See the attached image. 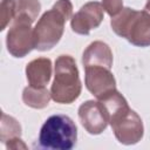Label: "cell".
Returning <instances> with one entry per match:
<instances>
[{
  "mask_svg": "<svg viewBox=\"0 0 150 150\" xmlns=\"http://www.w3.org/2000/svg\"><path fill=\"white\" fill-rule=\"evenodd\" d=\"M73 4L70 0H57L53 7L46 11L34 27L35 49L40 52L50 50L61 40L64 25L71 19Z\"/></svg>",
  "mask_w": 150,
  "mask_h": 150,
  "instance_id": "6da1fadb",
  "label": "cell"
},
{
  "mask_svg": "<svg viewBox=\"0 0 150 150\" xmlns=\"http://www.w3.org/2000/svg\"><path fill=\"white\" fill-rule=\"evenodd\" d=\"M81 90L82 83L74 57L60 55L55 60L54 81L50 87L52 98L60 104H70L77 100Z\"/></svg>",
  "mask_w": 150,
  "mask_h": 150,
  "instance_id": "7a4b0ae2",
  "label": "cell"
},
{
  "mask_svg": "<svg viewBox=\"0 0 150 150\" xmlns=\"http://www.w3.org/2000/svg\"><path fill=\"white\" fill-rule=\"evenodd\" d=\"M111 29L121 38L137 47L150 46V13L130 7L123 9L110 20Z\"/></svg>",
  "mask_w": 150,
  "mask_h": 150,
  "instance_id": "3957f363",
  "label": "cell"
},
{
  "mask_svg": "<svg viewBox=\"0 0 150 150\" xmlns=\"http://www.w3.org/2000/svg\"><path fill=\"white\" fill-rule=\"evenodd\" d=\"M77 128L67 115L56 114L48 117L39 134V146L50 150H70L76 145Z\"/></svg>",
  "mask_w": 150,
  "mask_h": 150,
  "instance_id": "277c9868",
  "label": "cell"
},
{
  "mask_svg": "<svg viewBox=\"0 0 150 150\" xmlns=\"http://www.w3.org/2000/svg\"><path fill=\"white\" fill-rule=\"evenodd\" d=\"M114 131L116 139L124 145H132L138 143L144 134L142 118L131 108L127 109L109 123Z\"/></svg>",
  "mask_w": 150,
  "mask_h": 150,
  "instance_id": "5b68a950",
  "label": "cell"
},
{
  "mask_svg": "<svg viewBox=\"0 0 150 150\" xmlns=\"http://www.w3.org/2000/svg\"><path fill=\"white\" fill-rule=\"evenodd\" d=\"M32 23L22 20H13L6 36V46L8 53L14 57H25L35 49L34 28Z\"/></svg>",
  "mask_w": 150,
  "mask_h": 150,
  "instance_id": "8992f818",
  "label": "cell"
},
{
  "mask_svg": "<svg viewBox=\"0 0 150 150\" xmlns=\"http://www.w3.org/2000/svg\"><path fill=\"white\" fill-rule=\"evenodd\" d=\"M104 19V9L102 4L89 1L84 4L70 19L71 30L80 35H88L93 29L97 28Z\"/></svg>",
  "mask_w": 150,
  "mask_h": 150,
  "instance_id": "52a82bcc",
  "label": "cell"
},
{
  "mask_svg": "<svg viewBox=\"0 0 150 150\" xmlns=\"http://www.w3.org/2000/svg\"><path fill=\"white\" fill-rule=\"evenodd\" d=\"M84 68V84L98 100L116 89V80L111 69L102 66H88Z\"/></svg>",
  "mask_w": 150,
  "mask_h": 150,
  "instance_id": "ba28073f",
  "label": "cell"
},
{
  "mask_svg": "<svg viewBox=\"0 0 150 150\" xmlns=\"http://www.w3.org/2000/svg\"><path fill=\"white\" fill-rule=\"evenodd\" d=\"M77 114H79V120L82 127L90 135L102 134L109 124L104 108L98 100L86 101L79 107Z\"/></svg>",
  "mask_w": 150,
  "mask_h": 150,
  "instance_id": "9c48e42d",
  "label": "cell"
},
{
  "mask_svg": "<svg viewBox=\"0 0 150 150\" xmlns=\"http://www.w3.org/2000/svg\"><path fill=\"white\" fill-rule=\"evenodd\" d=\"M83 67L102 66L111 69L112 67V52L110 47L103 41L91 42L82 54Z\"/></svg>",
  "mask_w": 150,
  "mask_h": 150,
  "instance_id": "30bf717a",
  "label": "cell"
},
{
  "mask_svg": "<svg viewBox=\"0 0 150 150\" xmlns=\"http://www.w3.org/2000/svg\"><path fill=\"white\" fill-rule=\"evenodd\" d=\"M52 61L48 57H38L26 66V77L29 86L46 87L52 77Z\"/></svg>",
  "mask_w": 150,
  "mask_h": 150,
  "instance_id": "8fae6325",
  "label": "cell"
},
{
  "mask_svg": "<svg viewBox=\"0 0 150 150\" xmlns=\"http://www.w3.org/2000/svg\"><path fill=\"white\" fill-rule=\"evenodd\" d=\"M52 98L50 91L46 87H33L28 86L22 91V101L26 105L34 109H43L49 104Z\"/></svg>",
  "mask_w": 150,
  "mask_h": 150,
  "instance_id": "7c38bea8",
  "label": "cell"
},
{
  "mask_svg": "<svg viewBox=\"0 0 150 150\" xmlns=\"http://www.w3.org/2000/svg\"><path fill=\"white\" fill-rule=\"evenodd\" d=\"M41 9L39 0H16V14L14 20H22L33 23Z\"/></svg>",
  "mask_w": 150,
  "mask_h": 150,
  "instance_id": "4fadbf2b",
  "label": "cell"
},
{
  "mask_svg": "<svg viewBox=\"0 0 150 150\" xmlns=\"http://www.w3.org/2000/svg\"><path fill=\"white\" fill-rule=\"evenodd\" d=\"M21 137V125L20 123L12 116L1 114V124H0V139L2 143L12 138Z\"/></svg>",
  "mask_w": 150,
  "mask_h": 150,
  "instance_id": "5bb4252c",
  "label": "cell"
},
{
  "mask_svg": "<svg viewBox=\"0 0 150 150\" xmlns=\"http://www.w3.org/2000/svg\"><path fill=\"white\" fill-rule=\"evenodd\" d=\"M16 14V0H2L1 1V26L0 29L4 30L7 25L14 20Z\"/></svg>",
  "mask_w": 150,
  "mask_h": 150,
  "instance_id": "9a60e30c",
  "label": "cell"
},
{
  "mask_svg": "<svg viewBox=\"0 0 150 150\" xmlns=\"http://www.w3.org/2000/svg\"><path fill=\"white\" fill-rule=\"evenodd\" d=\"M102 6L109 16L114 18L123 9V0H102Z\"/></svg>",
  "mask_w": 150,
  "mask_h": 150,
  "instance_id": "2e32d148",
  "label": "cell"
},
{
  "mask_svg": "<svg viewBox=\"0 0 150 150\" xmlns=\"http://www.w3.org/2000/svg\"><path fill=\"white\" fill-rule=\"evenodd\" d=\"M5 144H6V148L7 149H14V150H16V149H26L27 148V145L22 142L21 137L12 138V139L7 141Z\"/></svg>",
  "mask_w": 150,
  "mask_h": 150,
  "instance_id": "e0dca14e",
  "label": "cell"
},
{
  "mask_svg": "<svg viewBox=\"0 0 150 150\" xmlns=\"http://www.w3.org/2000/svg\"><path fill=\"white\" fill-rule=\"evenodd\" d=\"M144 11H146L148 13H150V0H146V4L144 6Z\"/></svg>",
  "mask_w": 150,
  "mask_h": 150,
  "instance_id": "ac0fdd59",
  "label": "cell"
}]
</instances>
